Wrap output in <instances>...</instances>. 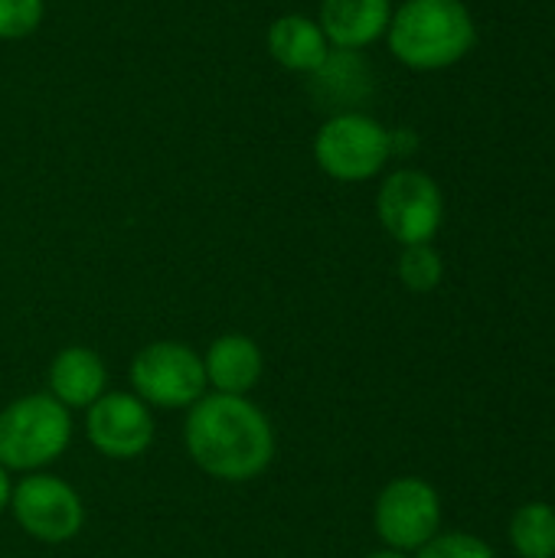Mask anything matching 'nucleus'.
<instances>
[{"label":"nucleus","instance_id":"f257e3e1","mask_svg":"<svg viewBox=\"0 0 555 558\" xmlns=\"http://www.w3.org/2000/svg\"><path fill=\"white\" fill-rule=\"evenodd\" d=\"M183 441L196 468L226 484L255 481L275 458V432L245 396H203L190 405Z\"/></svg>","mask_w":555,"mask_h":558},{"label":"nucleus","instance_id":"f03ea898","mask_svg":"<svg viewBox=\"0 0 555 558\" xmlns=\"http://www.w3.org/2000/svg\"><path fill=\"white\" fill-rule=\"evenodd\" d=\"M389 49L409 69H445L474 46V20L461 0H406L389 20Z\"/></svg>","mask_w":555,"mask_h":558},{"label":"nucleus","instance_id":"7ed1b4c3","mask_svg":"<svg viewBox=\"0 0 555 558\" xmlns=\"http://www.w3.org/2000/svg\"><path fill=\"white\" fill-rule=\"evenodd\" d=\"M72 441L69 409L49 392H33L10 402L0 412V468L3 471H39L62 458Z\"/></svg>","mask_w":555,"mask_h":558},{"label":"nucleus","instance_id":"20e7f679","mask_svg":"<svg viewBox=\"0 0 555 558\" xmlns=\"http://www.w3.org/2000/svg\"><path fill=\"white\" fill-rule=\"evenodd\" d=\"M393 154L389 131L360 111L334 114L314 137L317 167L340 183H363L376 177Z\"/></svg>","mask_w":555,"mask_h":558},{"label":"nucleus","instance_id":"39448f33","mask_svg":"<svg viewBox=\"0 0 555 558\" xmlns=\"http://www.w3.org/2000/svg\"><path fill=\"white\" fill-rule=\"evenodd\" d=\"M131 386L144 405L190 409L206 396L203 356L193 353L186 343H150L131 360Z\"/></svg>","mask_w":555,"mask_h":558},{"label":"nucleus","instance_id":"423d86ee","mask_svg":"<svg viewBox=\"0 0 555 558\" xmlns=\"http://www.w3.org/2000/svg\"><path fill=\"white\" fill-rule=\"evenodd\" d=\"M376 536L396 553H419L442 530V497L422 477H396L373 507Z\"/></svg>","mask_w":555,"mask_h":558},{"label":"nucleus","instance_id":"0eeeda50","mask_svg":"<svg viewBox=\"0 0 555 558\" xmlns=\"http://www.w3.org/2000/svg\"><path fill=\"white\" fill-rule=\"evenodd\" d=\"M376 213L383 229L399 245L432 242L445 219V199L438 183L422 170H396L383 180L376 196Z\"/></svg>","mask_w":555,"mask_h":558},{"label":"nucleus","instance_id":"6e6552de","mask_svg":"<svg viewBox=\"0 0 555 558\" xmlns=\"http://www.w3.org/2000/svg\"><path fill=\"white\" fill-rule=\"evenodd\" d=\"M10 510L26 536L49 546L75 539L85 523L82 497L52 474H26L10 490Z\"/></svg>","mask_w":555,"mask_h":558},{"label":"nucleus","instance_id":"1a4fd4ad","mask_svg":"<svg viewBox=\"0 0 555 558\" xmlns=\"http://www.w3.org/2000/svg\"><path fill=\"white\" fill-rule=\"evenodd\" d=\"M85 435L92 448L111 461H134L154 445V415L131 392H105L88 405Z\"/></svg>","mask_w":555,"mask_h":558},{"label":"nucleus","instance_id":"9d476101","mask_svg":"<svg viewBox=\"0 0 555 558\" xmlns=\"http://www.w3.org/2000/svg\"><path fill=\"white\" fill-rule=\"evenodd\" d=\"M393 20L389 0H324L321 3V29L330 46L357 52L376 43Z\"/></svg>","mask_w":555,"mask_h":558},{"label":"nucleus","instance_id":"9b49d317","mask_svg":"<svg viewBox=\"0 0 555 558\" xmlns=\"http://www.w3.org/2000/svg\"><path fill=\"white\" fill-rule=\"evenodd\" d=\"M206 386H213L219 396H245L258 386L265 373V356L252 337L226 333L213 340V347L203 356Z\"/></svg>","mask_w":555,"mask_h":558},{"label":"nucleus","instance_id":"f8f14e48","mask_svg":"<svg viewBox=\"0 0 555 558\" xmlns=\"http://www.w3.org/2000/svg\"><path fill=\"white\" fill-rule=\"evenodd\" d=\"M108 389V369L88 347H65L49 366V396L65 409H88Z\"/></svg>","mask_w":555,"mask_h":558},{"label":"nucleus","instance_id":"ddd939ff","mask_svg":"<svg viewBox=\"0 0 555 558\" xmlns=\"http://www.w3.org/2000/svg\"><path fill=\"white\" fill-rule=\"evenodd\" d=\"M268 52L278 65L314 75L330 56V43L317 20L304 13H285L268 26Z\"/></svg>","mask_w":555,"mask_h":558},{"label":"nucleus","instance_id":"4468645a","mask_svg":"<svg viewBox=\"0 0 555 558\" xmlns=\"http://www.w3.org/2000/svg\"><path fill=\"white\" fill-rule=\"evenodd\" d=\"M510 546L520 558H555V510L550 504H523L510 520Z\"/></svg>","mask_w":555,"mask_h":558},{"label":"nucleus","instance_id":"2eb2a0df","mask_svg":"<svg viewBox=\"0 0 555 558\" xmlns=\"http://www.w3.org/2000/svg\"><path fill=\"white\" fill-rule=\"evenodd\" d=\"M442 275H445V265H442V255L432 248V242H422V245H402V255H399V281L415 291V294H429L442 284Z\"/></svg>","mask_w":555,"mask_h":558},{"label":"nucleus","instance_id":"dca6fc26","mask_svg":"<svg viewBox=\"0 0 555 558\" xmlns=\"http://www.w3.org/2000/svg\"><path fill=\"white\" fill-rule=\"evenodd\" d=\"M43 0H0V39H23L43 23Z\"/></svg>","mask_w":555,"mask_h":558},{"label":"nucleus","instance_id":"f3484780","mask_svg":"<svg viewBox=\"0 0 555 558\" xmlns=\"http://www.w3.org/2000/svg\"><path fill=\"white\" fill-rule=\"evenodd\" d=\"M419 558H497V553L471 533H438L419 549Z\"/></svg>","mask_w":555,"mask_h":558},{"label":"nucleus","instance_id":"a211bd4d","mask_svg":"<svg viewBox=\"0 0 555 558\" xmlns=\"http://www.w3.org/2000/svg\"><path fill=\"white\" fill-rule=\"evenodd\" d=\"M10 477H7V471L0 468V513H3V507H10Z\"/></svg>","mask_w":555,"mask_h":558},{"label":"nucleus","instance_id":"6ab92c4d","mask_svg":"<svg viewBox=\"0 0 555 558\" xmlns=\"http://www.w3.org/2000/svg\"><path fill=\"white\" fill-rule=\"evenodd\" d=\"M366 558H409V553H396V549H383V553H373Z\"/></svg>","mask_w":555,"mask_h":558}]
</instances>
